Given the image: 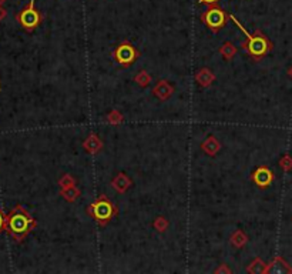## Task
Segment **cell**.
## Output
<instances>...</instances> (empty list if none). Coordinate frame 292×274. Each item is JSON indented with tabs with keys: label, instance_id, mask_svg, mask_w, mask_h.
I'll use <instances>...</instances> for the list:
<instances>
[{
	"label": "cell",
	"instance_id": "5b68a950",
	"mask_svg": "<svg viewBox=\"0 0 292 274\" xmlns=\"http://www.w3.org/2000/svg\"><path fill=\"white\" fill-rule=\"evenodd\" d=\"M29 227H30V219L22 213L13 214L9 220V228L15 234H23L29 230Z\"/></svg>",
	"mask_w": 292,
	"mask_h": 274
},
{
	"label": "cell",
	"instance_id": "277c9868",
	"mask_svg": "<svg viewBox=\"0 0 292 274\" xmlns=\"http://www.w3.org/2000/svg\"><path fill=\"white\" fill-rule=\"evenodd\" d=\"M114 57H115V60H117L120 65H123V66H129L130 63H133V62L135 60V57H137V51H135V49L131 45L124 43V45H120L117 49H115V51H114Z\"/></svg>",
	"mask_w": 292,
	"mask_h": 274
},
{
	"label": "cell",
	"instance_id": "ba28073f",
	"mask_svg": "<svg viewBox=\"0 0 292 274\" xmlns=\"http://www.w3.org/2000/svg\"><path fill=\"white\" fill-rule=\"evenodd\" d=\"M218 0H200V3H205V4H215Z\"/></svg>",
	"mask_w": 292,
	"mask_h": 274
},
{
	"label": "cell",
	"instance_id": "9c48e42d",
	"mask_svg": "<svg viewBox=\"0 0 292 274\" xmlns=\"http://www.w3.org/2000/svg\"><path fill=\"white\" fill-rule=\"evenodd\" d=\"M3 227V217H1V214H0V228Z\"/></svg>",
	"mask_w": 292,
	"mask_h": 274
},
{
	"label": "cell",
	"instance_id": "3957f363",
	"mask_svg": "<svg viewBox=\"0 0 292 274\" xmlns=\"http://www.w3.org/2000/svg\"><path fill=\"white\" fill-rule=\"evenodd\" d=\"M90 213L97 222H107L113 216V206L106 199H100L90 206Z\"/></svg>",
	"mask_w": 292,
	"mask_h": 274
},
{
	"label": "cell",
	"instance_id": "7a4b0ae2",
	"mask_svg": "<svg viewBox=\"0 0 292 274\" xmlns=\"http://www.w3.org/2000/svg\"><path fill=\"white\" fill-rule=\"evenodd\" d=\"M227 19H228L227 13H225L223 9H220V7H217V6H211V7L202 15L201 17L202 22L205 23L210 29L215 30V32L224 26L225 23H227Z\"/></svg>",
	"mask_w": 292,
	"mask_h": 274
},
{
	"label": "cell",
	"instance_id": "52a82bcc",
	"mask_svg": "<svg viewBox=\"0 0 292 274\" xmlns=\"http://www.w3.org/2000/svg\"><path fill=\"white\" fill-rule=\"evenodd\" d=\"M252 180L255 182L257 186L260 187H267L270 186L271 182L274 180V176L271 173V170H268L267 167H260L254 171L252 174Z\"/></svg>",
	"mask_w": 292,
	"mask_h": 274
},
{
	"label": "cell",
	"instance_id": "8992f818",
	"mask_svg": "<svg viewBox=\"0 0 292 274\" xmlns=\"http://www.w3.org/2000/svg\"><path fill=\"white\" fill-rule=\"evenodd\" d=\"M19 20H20V23H22L24 27H27V29H33V27H36V26L40 23V15H39V12L33 7V1L30 3V6H29L27 9H24L22 13H20Z\"/></svg>",
	"mask_w": 292,
	"mask_h": 274
},
{
	"label": "cell",
	"instance_id": "6da1fadb",
	"mask_svg": "<svg viewBox=\"0 0 292 274\" xmlns=\"http://www.w3.org/2000/svg\"><path fill=\"white\" fill-rule=\"evenodd\" d=\"M231 19H232V22L235 23V24L243 30V33L247 36V43L244 45V47L247 49V51L251 56H254V57H261V56H264V54L268 51L270 43H268V40H267L262 34L257 33L255 36H252V34H249L247 30L243 27L241 23H238V20H237L234 16H231Z\"/></svg>",
	"mask_w": 292,
	"mask_h": 274
}]
</instances>
